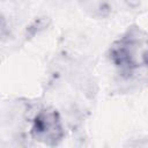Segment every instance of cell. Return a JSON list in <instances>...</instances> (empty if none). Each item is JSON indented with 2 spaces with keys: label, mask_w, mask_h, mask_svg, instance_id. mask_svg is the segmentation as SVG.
<instances>
[{
  "label": "cell",
  "mask_w": 148,
  "mask_h": 148,
  "mask_svg": "<svg viewBox=\"0 0 148 148\" xmlns=\"http://www.w3.org/2000/svg\"><path fill=\"white\" fill-rule=\"evenodd\" d=\"M30 134L35 140L46 146L59 145L65 136L59 112L52 108H44L38 111L32 120Z\"/></svg>",
  "instance_id": "2"
},
{
  "label": "cell",
  "mask_w": 148,
  "mask_h": 148,
  "mask_svg": "<svg viewBox=\"0 0 148 148\" xmlns=\"http://www.w3.org/2000/svg\"><path fill=\"white\" fill-rule=\"evenodd\" d=\"M109 56L123 75H131L147 64V36L138 27H131L111 45Z\"/></svg>",
  "instance_id": "1"
},
{
  "label": "cell",
  "mask_w": 148,
  "mask_h": 148,
  "mask_svg": "<svg viewBox=\"0 0 148 148\" xmlns=\"http://www.w3.org/2000/svg\"><path fill=\"white\" fill-rule=\"evenodd\" d=\"M7 34H8L7 23H6L5 18L0 15V36H7Z\"/></svg>",
  "instance_id": "3"
},
{
  "label": "cell",
  "mask_w": 148,
  "mask_h": 148,
  "mask_svg": "<svg viewBox=\"0 0 148 148\" xmlns=\"http://www.w3.org/2000/svg\"><path fill=\"white\" fill-rule=\"evenodd\" d=\"M126 1V3L128 5V6H131V7H136L138 5H139V2H140V0H125Z\"/></svg>",
  "instance_id": "4"
}]
</instances>
